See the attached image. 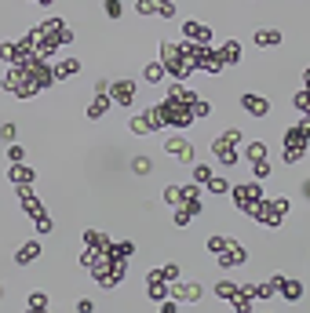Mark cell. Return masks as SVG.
<instances>
[{
    "label": "cell",
    "mask_w": 310,
    "mask_h": 313,
    "mask_svg": "<svg viewBox=\"0 0 310 313\" xmlns=\"http://www.w3.org/2000/svg\"><path fill=\"white\" fill-rule=\"evenodd\" d=\"M165 149H168L172 156H183V161H190V156H193V146H190L186 139H168Z\"/></svg>",
    "instance_id": "obj_1"
},
{
    "label": "cell",
    "mask_w": 310,
    "mask_h": 313,
    "mask_svg": "<svg viewBox=\"0 0 310 313\" xmlns=\"http://www.w3.org/2000/svg\"><path fill=\"white\" fill-rule=\"evenodd\" d=\"M241 106H245L252 116H266V113H270V102H266V99H256V95H245Z\"/></svg>",
    "instance_id": "obj_2"
},
{
    "label": "cell",
    "mask_w": 310,
    "mask_h": 313,
    "mask_svg": "<svg viewBox=\"0 0 310 313\" xmlns=\"http://www.w3.org/2000/svg\"><path fill=\"white\" fill-rule=\"evenodd\" d=\"M172 291H175V295H183L186 302H197V299L205 295V288H197L193 281H186V284H172Z\"/></svg>",
    "instance_id": "obj_3"
},
{
    "label": "cell",
    "mask_w": 310,
    "mask_h": 313,
    "mask_svg": "<svg viewBox=\"0 0 310 313\" xmlns=\"http://www.w3.org/2000/svg\"><path fill=\"white\" fill-rule=\"evenodd\" d=\"M256 44L259 48H278L281 44V29H259L256 33Z\"/></svg>",
    "instance_id": "obj_4"
},
{
    "label": "cell",
    "mask_w": 310,
    "mask_h": 313,
    "mask_svg": "<svg viewBox=\"0 0 310 313\" xmlns=\"http://www.w3.org/2000/svg\"><path fill=\"white\" fill-rule=\"evenodd\" d=\"M37 255H41V244H22L19 255H15V262L19 266H29V262H37Z\"/></svg>",
    "instance_id": "obj_5"
},
{
    "label": "cell",
    "mask_w": 310,
    "mask_h": 313,
    "mask_svg": "<svg viewBox=\"0 0 310 313\" xmlns=\"http://www.w3.org/2000/svg\"><path fill=\"white\" fill-rule=\"evenodd\" d=\"M132 95H135L132 81H117V88H113V99H117L121 106H128V102H132Z\"/></svg>",
    "instance_id": "obj_6"
},
{
    "label": "cell",
    "mask_w": 310,
    "mask_h": 313,
    "mask_svg": "<svg viewBox=\"0 0 310 313\" xmlns=\"http://www.w3.org/2000/svg\"><path fill=\"white\" fill-rule=\"evenodd\" d=\"M223 62H238L241 58V48H238V41H230V44H223V55H219Z\"/></svg>",
    "instance_id": "obj_7"
},
{
    "label": "cell",
    "mask_w": 310,
    "mask_h": 313,
    "mask_svg": "<svg viewBox=\"0 0 310 313\" xmlns=\"http://www.w3.org/2000/svg\"><path fill=\"white\" fill-rule=\"evenodd\" d=\"M146 76H150V84H161L165 66H161V62H150V66H146Z\"/></svg>",
    "instance_id": "obj_8"
},
{
    "label": "cell",
    "mask_w": 310,
    "mask_h": 313,
    "mask_svg": "<svg viewBox=\"0 0 310 313\" xmlns=\"http://www.w3.org/2000/svg\"><path fill=\"white\" fill-rule=\"evenodd\" d=\"M252 175H256V179H270V164H266V156L252 164Z\"/></svg>",
    "instance_id": "obj_9"
},
{
    "label": "cell",
    "mask_w": 310,
    "mask_h": 313,
    "mask_svg": "<svg viewBox=\"0 0 310 313\" xmlns=\"http://www.w3.org/2000/svg\"><path fill=\"white\" fill-rule=\"evenodd\" d=\"M212 179V168L208 164H197V168H193V182H208Z\"/></svg>",
    "instance_id": "obj_10"
},
{
    "label": "cell",
    "mask_w": 310,
    "mask_h": 313,
    "mask_svg": "<svg viewBox=\"0 0 310 313\" xmlns=\"http://www.w3.org/2000/svg\"><path fill=\"white\" fill-rule=\"evenodd\" d=\"M248 156H252V161H263V156H266V146H263V142H252V146H248Z\"/></svg>",
    "instance_id": "obj_11"
},
{
    "label": "cell",
    "mask_w": 310,
    "mask_h": 313,
    "mask_svg": "<svg viewBox=\"0 0 310 313\" xmlns=\"http://www.w3.org/2000/svg\"><path fill=\"white\" fill-rule=\"evenodd\" d=\"M135 171H139V175H150V171H153V161H150V156H139V161H135Z\"/></svg>",
    "instance_id": "obj_12"
},
{
    "label": "cell",
    "mask_w": 310,
    "mask_h": 313,
    "mask_svg": "<svg viewBox=\"0 0 310 313\" xmlns=\"http://www.w3.org/2000/svg\"><path fill=\"white\" fill-rule=\"evenodd\" d=\"M121 11H124L121 0H106V15H110V18H121Z\"/></svg>",
    "instance_id": "obj_13"
},
{
    "label": "cell",
    "mask_w": 310,
    "mask_h": 313,
    "mask_svg": "<svg viewBox=\"0 0 310 313\" xmlns=\"http://www.w3.org/2000/svg\"><path fill=\"white\" fill-rule=\"evenodd\" d=\"M212 182V193H226V179H208Z\"/></svg>",
    "instance_id": "obj_14"
},
{
    "label": "cell",
    "mask_w": 310,
    "mask_h": 313,
    "mask_svg": "<svg viewBox=\"0 0 310 313\" xmlns=\"http://www.w3.org/2000/svg\"><path fill=\"white\" fill-rule=\"evenodd\" d=\"M11 161H15V164L26 161V149H22V146H11Z\"/></svg>",
    "instance_id": "obj_15"
},
{
    "label": "cell",
    "mask_w": 310,
    "mask_h": 313,
    "mask_svg": "<svg viewBox=\"0 0 310 313\" xmlns=\"http://www.w3.org/2000/svg\"><path fill=\"white\" fill-rule=\"evenodd\" d=\"M37 229H41V233H51V219L41 215V219H37Z\"/></svg>",
    "instance_id": "obj_16"
}]
</instances>
